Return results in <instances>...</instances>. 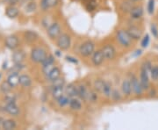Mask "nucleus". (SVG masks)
Here are the masks:
<instances>
[{"label": "nucleus", "instance_id": "f257e3e1", "mask_svg": "<svg viewBox=\"0 0 158 130\" xmlns=\"http://www.w3.org/2000/svg\"><path fill=\"white\" fill-rule=\"evenodd\" d=\"M116 38H117V40L119 42V44L125 47V48L130 47L131 43H132V40H133L129 34L127 33V31H125V30L118 31L117 34H116Z\"/></svg>", "mask_w": 158, "mask_h": 130}, {"label": "nucleus", "instance_id": "f03ea898", "mask_svg": "<svg viewBox=\"0 0 158 130\" xmlns=\"http://www.w3.org/2000/svg\"><path fill=\"white\" fill-rule=\"evenodd\" d=\"M47 57L46 51L41 48H34L31 52V59L36 63H41Z\"/></svg>", "mask_w": 158, "mask_h": 130}, {"label": "nucleus", "instance_id": "7ed1b4c3", "mask_svg": "<svg viewBox=\"0 0 158 130\" xmlns=\"http://www.w3.org/2000/svg\"><path fill=\"white\" fill-rule=\"evenodd\" d=\"M56 44L61 50H67L71 44V39L69 35L67 34H60V36L57 38Z\"/></svg>", "mask_w": 158, "mask_h": 130}, {"label": "nucleus", "instance_id": "20e7f679", "mask_svg": "<svg viewBox=\"0 0 158 130\" xmlns=\"http://www.w3.org/2000/svg\"><path fill=\"white\" fill-rule=\"evenodd\" d=\"M94 50H95V44L92 41L88 40V41H85V43H83L81 45L79 52H80L81 56H83V57H88L93 54Z\"/></svg>", "mask_w": 158, "mask_h": 130}, {"label": "nucleus", "instance_id": "39448f33", "mask_svg": "<svg viewBox=\"0 0 158 130\" xmlns=\"http://www.w3.org/2000/svg\"><path fill=\"white\" fill-rule=\"evenodd\" d=\"M149 78H150V75L148 72L147 69L143 66H141V72H140V82L144 90L149 89Z\"/></svg>", "mask_w": 158, "mask_h": 130}, {"label": "nucleus", "instance_id": "423d86ee", "mask_svg": "<svg viewBox=\"0 0 158 130\" xmlns=\"http://www.w3.org/2000/svg\"><path fill=\"white\" fill-rule=\"evenodd\" d=\"M61 32V27L58 23H52L48 26L47 30V34L51 39H57L60 36V34H62Z\"/></svg>", "mask_w": 158, "mask_h": 130}, {"label": "nucleus", "instance_id": "0eeeda50", "mask_svg": "<svg viewBox=\"0 0 158 130\" xmlns=\"http://www.w3.org/2000/svg\"><path fill=\"white\" fill-rule=\"evenodd\" d=\"M102 52L104 54L105 59L108 61L113 60L116 57V49L112 44H106L102 48Z\"/></svg>", "mask_w": 158, "mask_h": 130}, {"label": "nucleus", "instance_id": "6e6552de", "mask_svg": "<svg viewBox=\"0 0 158 130\" xmlns=\"http://www.w3.org/2000/svg\"><path fill=\"white\" fill-rule=\"evenodd\" d=\"M130 81H131L132 89H133V91L135 92V94L136 96H141L144 90H143V88L141 86L140 79H138L135 76H132Z\"/></svg>", "mask_w": 158, "mask_h": 130}, {"label": "nucleus", "instance_id": "1a4fd4ad", "mask_svg": "<svg viewBox=\"0 0 158 130\" xmlns=\"http://www.w3.org/2000/svg\"><path fill=\"white\" fill-rule=\"evenodd\" d=\"M105 60V57L102 50H97L93 52L92 57H91V62L95 66H99L101 65Z\"/></svg>", "mask_w": 158, "mask_h": 130}, {"label": "nucleus", "instance_id": "9d476101", "mask_svg": "<svg viewBox=\"0 0 158 130\" xmlns=\"http://www.w3.org/2000/svg\"><path fill=\"white\" fill-rule=\"evenodd\" d=\"M127 31V33L129 34V35L131 36V38H132L133 40H138L141 38L142 31H141V29L139 28L138 27H135V26L129 27Z\"/></svg>", "mask_w": 158, "mask_h": 130}, {"label": "nucleus", "instance_id": "9b49d317", "mask_svg": "<svg viewBox=\"0 0 158 130\" xmlns=\"http://www.w3.org/2000/svg\"><path fill=\"white\" fill-rule=\"evenodd\" d=\"M144 14V10H143V7L142 6H134L132 8V10L130 11V17L133 19H140L142 18Z\"/></svg>", "mask_w": 158, "mask_h": 130}, {"label": "nucleus", "instance_id": "f8f14e48", "mask_svg": "<svg viewBox=\"0 0 158 130\" xmlns=\"http://www.w3.org/2000/svg\"><path fill=\"white\" fill-rule=\"evenodd\" d=\"M5 110L7 113L13 116H17L19 113V108L18 107L15 102H11V103H6V107H5Z\"/></svg>", "mask_w": 158, "mask_h": 130}, {"label": "nucleus", "instance_id": "ddd939ff", "mask_svg": "<svg viewBox=\"0 0 158 130\" xmlns=\"http://www.w3.org/2000/svg\"><path fill=\"white\" fill-rule=\"evenodd\" d=\"M6 46L9 49H15L19 46V39L15 35H10L6 39Z\"/></svg>", "mask_w": 158, "mask_h": 130}, {"label": "nucleus", "instance_id": "4468645a", "mask_svg": "<svg viewBox=\"0 0 158 130\" xmlns=\"http://www.w3.org/2000/svg\"><path fill=\"white\" fill-rule=\"evenodd\" d=\"M121 90L125 96L128 97L131 95L133 89H132V85H131V81L128 79H125L121 85Z\"/></svg>", "mask_w": 158, "mask_h": 130}, {"label": "nucleus", "instance_id": "2eb2a0df", "mask_svg": "<svg viewBox=\"0 0 158 130\" xmlns=\"http://www.w3.org/2000/svg\"><path fill=\"white\" fill-rule=\"evenodd\" d=\"M77 91H78V97L80 99H82L85 101H88V97H89L90 90H87V88L85 85H78L77 86Z\"/></svg>", "mask_w": 158, "mask_h": 130}, {"label": "nucleus", "instance_id": "dca6fc26", "mask_svg": "<svg viewBox=\"0 0 158 130\" xmlns=\"http://www.w3.org/2000/svg\"><path fill=\"white\" fill-rule=\"evenodd\" d=\"M58 2H59V0H41V2H40V7H41L42 10L47 11L49 8L56 6Z\"/></svg>", "mask_w": 158, "mask_h": 130}, {"label": "nucleus", "instance_id": "f3484780", "mask_svg": "<svg viewBox=\"0 0 158 130\" xmlns=\"http://www.w3.org/2000/svg\"><path fill=\"white\" fill-rule=\"evenodd\" d=\"M65 93H66V95H68L69 98L78 97L77 87L75 85H73V84H69V85L65 88Z\"/></svg>", "mask_w": 158, "mask_h": 130}, {"label": "nucleus", "instance_id": "a211bd4d", "mask_svg": "<svg viewBox=\"0 0 158 130\" xmlns=\"http://www.w3.org/2000/svg\"><path fill=\"white\" fill-rule=\"evenodd\" d=\"M24 38H25V40H27V42H30V43H33L34 41H36V40H38V38H39V35L38 34L36 33V32H34V31H27V32H25V34H24Z\"/></svg>", "mask_w": 158, "mask_h": 130}, {"label": "nucleus", "instance_id": "6ab92c4d", "mask_svg": "<svg viewBox=\"0 0 158 130\" xmlns=\"http://www.w3.org/2000/svg\"><path fill=\"white\" fill-rule=\"evenodd\" d=\"M47 77V79H48L51 82H54L55 80L58 79L59 78H61V70L60 69L55 67L52 70L50 71V73L48 75L46 76Z\"/></svg>", "mask_w": 158, "mask_h": 130}, {"label": "nucleus", "instance_id": "aec40b11", "mask_svg": "<svg viewBox=\"0 0 158 130\" xmlns=\"http://www.w3.org/2000/svg\"><path fill=\"white\" fill-rule=\"evenodd\" d=\"M7 82L11 85L12 88L16 87L19 84V73H11L7 78Z\"/></svg>", "mask_w": 158, "mask_h": 130}, {"label": "nucleus", "instance_id": "412c9836", "mask_svg": "<svg viewBox=\"0 0 158 130\" xmlns=\"http://www.w3.org/2000/svg\"><path fill=\"white\" fill-rule=\"evenodd\" d=\"M64 92H65V90H64V86H56V87H54L53 88V90H52V97L57 100L59 99L62 95H64Z\"/></svg>", "mask_w": 158, "mask_h": 130}, {"label": "nucleus", "instance_id": "4be33fe9", "mask_svg": "<svg viewBox=\"0 0 158 130\" xmlns=\"http://www.w3.org/2000/svg\"><path fill=\"white\" fill-rule=\"evenodd\" d=\"M69 106L70 109L75 110V111H79L82 109V103L78 99H77L76 97L75 98H70V100L69 103Z\"/></svg>", "mask_w": 158, "mask_h": 130}, {"label": "nucleus", "instance_id": "5701e85b", "mask_svg": "<svg viewBox=\"0 0 158 130\" xmlns=\"http://www.w3.org/2000/svg\"><path fill=\"white\" fill-rule=\"evenodd\" d=\"M25 60V53L22 50L15 51L12 55V61L14 63H22Z\"/></svg>", "mask_w": 158, "mask_h": 130}, {"label": "nucleus", "instance_id": "b1692460", "mask_svg": "<svg viewBox=\"0 0 158 130\" xmlns=\"http://www.w3.org/2000/svg\"><path fill=\"white\" fill-rule=\"evenodd\" d=\"M6 14L10 19H15L19 15V10L14 6H10L6 8Z\"/></svg>", "mask_w": 158, "mask_h": 130}, {"label": "nucleus", "instance_id": "393cba45", "mask_svg": "<svg viewBox=\"0 0 158 130\" xmlns=\"http://www.w3.org/2000/svg\"><path fill=\"white\" fill-rule=\"evenodd\" d=\"M113 86L112 84L110 82L107 81H105V85H104V88H103V91H102V94L104 96H106V98H110L112 95V92H113Z\"/></svg>", "mask_w": 158, "mask_h": 130}, {"label": "nucleus", "instance_id": "a878e982", "mask_svg": "<svg viewBox=\"0 0 158 130\" xmlns=\"http://www.w3.org/2000/svg\"><path fill=\"white\" fill-rule=\"evenodd\" d=\"M19 85L23 87H29L32 85V79L27 75H20L19 76Z\"/></svg>", "mask_w": 158, "mask_h": 130}, {"label": "nucleus", "instance_id": "bb28decb", "mask_svg": "<svg viewBox=\"0 0 158 130\" xmlns=\"http://www.w3.org/2000/svg\"><path fill=\"white\" fill-rule=\"evenodd\" d=\"M16 126H17V124H16V121L15 120L9 119L4 120L3 125H2V128L6 130H12L16 128Z\"/></svg>", "mask_w": 158, "mask_h": 130}, {"label": "nucleus", "instance_id": "cd10ccee", "mask_svg": "<svg viewBox=\"0 0 158 130\" xmlns=\"http://www.w3.org/2000/svg\"><path fill=\"white\" fill-rule=\"evenodd\" d=\"M69 100H70V98H69L68 95H62L59 99H57L56 101L57 103H58V105H59V107H66L67 105H69Z\"/></svg>", "mask_w": 158, "mask_h": 130}, {"label": "nucleus", "instance_id": "c85d7f7f", "mask_svg": "<svg viewBox=\"0 0 158 130\" xmlns=\"http://www.w3.org/2000/svg\"><path fill=\"white\" fill-rule=\"evenodd\" d=\"M25 10L26 12H28V13H32L37 10V5L34 1H31L27 4H26V7H25Z\"/></svg>", "mask_w": 158, "mask_h": 130}, {"label": "nucleus", "instance_id": "c756f323", "mask_svg": "<svg viewBox=\"0 0 158 130\" xmlns=\"http://www.w3.org/2000/svg\"><path fill=\"white\" fill-rule=\"evenodd\" d=\"M104 85H105V81L102 79H97L94 82V89L96 91L102 93L103 91V88H104Z\"/></svg>", "mask_w": 158, "mask_h": 130}, {"label": "nucleus", "instance_id": "7c9ffc66", "mask_svg": "<svg viewBox=\"0 0 158 130\" xmlns=\"http://www.w3.org/2000/svg\"><path fill=\"white\" fill-rule=\"evenodd\" d=\"M0 89L1 90L4 92V93H9L11 90L12 89V87L11 86V85L7 82V81H5V82H3L1 85H0Z\"/></svg>", "mask_w": 158, "mask_h": 130}, {"label": "nucleus", "instance_id": "2f4dec72", "mask_svg": "<svg viewBox=\"0 0 158 130\" xmlns=\"http://www.w3.org/2000/svg\"><path fill=\"white\" fill-rule=\"evenodd\" d=\"M150 78L155 82L158 81V65H155L152 67L150 70Z\"/></svg>", "mask_w": 158, "mask_h": 130}, {"label": "nucleus", "instance_id": "473e14b6", "mask_svg": "<svg viewBox=\"0 0 158 130\" xmlns=\"http://www.w3.org/2000/svg\"><path fill=\"white\" fill-rule=\"evenodd\" d=\"M55 63V57H53L52 55H49V56H47L44 61L41 62L42 64V67H45V66H48V65H51V64H54Z\"/></svg>", "mask_w": 158, "mask_h": 130}, {"label": "nucleus", "instance_id": "72a5a7b5", "mask_svg": "<svg viewBox=\"0 0 158 130\" xmlns=\"http://www.w3.org/2000/svg\"><path fill=\"white\" fill-rule=\"evenodd\" d=\"M133 2H131V1H128V2H123L122 3V5H121V10L125 12H128L132 10V8L134 7L133 6Z\"/></svg>", "mask_w": 158, "mask_h": 130}, {"label": "nucleus", "instance_id": "f704fd0d", "mask_svg": "<svg viewBox=\"0 0 158 130\" xmlns=\"http://www.w3.org/2000/svg\"><path fill=\"white\" fill-rule=\"evenodd\" d=\"M23 69L21 63H14V66L10 69V73H19Z\"/></svg>", "mask_w": 158, "mask_h": 130}, {"label": "nucleus", "instance_id": "c9c22d12", "mask_svg": "<svg viewBox=\"0 0 158 130\" xmlns=\"http://www.w3.org/2000/svg\"><path fill=\"white\" fill-rule=\"evenodd\" d=\"M111 97H112L113 101H119L121 99V95H120L119 91L118 90H116V89H114L113 90Z\"/></svg>", "mask_w": 158, "mask_h": 130}, {"label": "nucleus", "instance_id": "e433bc0d", "mask_svg": "<svg viewBox=\"0 0 158 130\" xmlns=\"http://www.w3.org/2000/svg\"><path fill=\"white\" fill-rule=\"evenodd\" d=\"M155 10V0H149L148 3V12L152 14Z\"/></svg>", "mask_w": 158, "mask_h": 130}, {"label": "nucleus", "instance_id": "4c0bfd02", "mask_svg": "<svg viewBox=\"0 0 158 130\" xmlns=\"http://www.w3.org/2000/svg\"><path fill=\"white\" fill-rule=\"evenodd\" d=\"M65 85V80L63 78H59L58 79L55 80L53 82V87H56V86H64Z\"/></svg>", "mask_w": 158, "mask_h": 130}, {"label": "nucleus", "instance_id": "58836bf2", "mask_svg": "<svg viewBox=\"0 0 158 130\" xmlns=\"http://www.w3.org/2000/svg\"><path fill=\"white\" fill-rule=\"evenodd\" d=\"M149 40H150V38H149V35L148 34H146L143 39L141 40V47L142 48H147L148 44H149Z\"/></svg>", "mask_w": 158, "mask_h": 130}, {"label": "nucleus", "instance_id": "ea45409f", "mask_svg": "<svg viewBox=\"0 0 158 130\" xmlns=\"http://www.w3.org/2000/svg\"><path fill=\"white\" fill-rule=\"evenodd\" d=\"M97 99H98V95H97L96 92H94V91H90V90L89 97H88V101L95 102L97 101Z\"/></svg>", "mask_w": 158, "mask_h": 130}, {"label": "nucleus", "instance_id": "a19ab883", "mask_svg": "<svg viewBox=\"0 0 158 130\" xmlns=\"http://www.w3.org/2000/svg\"><path fill=\"white\" fill-rule=\"evenodd\" d=\"M55 67H56V66H54V64H51V65H48V66L43 67V73H44V75H45V76L48 75V74L50 73L51 70L55 68Z\"/></svg>", "mask_w": 158, "mask_h": 130}, {"label": "nucleus", "instance_id": "79ce46f5", "mask_svg": "<svg viewBox=\"0 0 158 130\" xmlns=\"http://www.w3.org/2000/svg\"><path fill=\"white\" fill-rule=\"evenodd\" d=\"M151 33H152L153 36H155L156 38H157L158 37V28H157V27L156 26V24H154V23H153L152 25H151Z\"/></svg>", "mask_w": 158, "mask_h": 130}, {"label": "nucleus", "instance_id": "37998d69", "mask_svg": "<svg viewBox=\"0 0 158 130\" xmlns=\"http://www.w3.org/2000/svg\"><path fill=\"white\" fill-rule=\"evenodd\" d=\"M16 98L13 94H7L6 96V103H11V102H15Z\"/></svg>", "mask_w": 158, "mask_h": 130}, {"label": "nucleus", "instance_id": "c03bdc74", "mask_svg": "<svg viewBox=\"0 0 158 130\" xmlns=\"http://www.w3.org/2000/svg\"><path fill=\"white\" fill-rule=\"evenodd\" d=\"M6 3L9 4L10 6H15L16 4H18L19 0H6Z\"/></svg>", "mask_w": 158, "mask_h": 130}, {"label": "nucleus", "instance_id": "a18cd8bd", "mask_svg": "<svg viewBox=\"0 0 158 130\" xmlns=\"http://www.w3.org/2000/svg\"><path fill=\"white\" fill-rule=\"evenodd\" d=\"M66 58H67V60H68V61H69V62H74V63H77V61L75 58H73V57H67Z\"/></svg>", "mask_w": 158, "mask_h": 130}, {"label": "nucleus", "instance_id": "49530a36", "mask_svg": "<svg viewBox=\"0 0 158 130\" xmlns=\"http://www.w3.org/2000/svg\"><path fill=\"white\" fill-rule=\"evenodd\" d=\"M149 94H150V97H155L156 94V90H151V92H149Z\"/></svg>", "mask_w": 158, "mask_h": 130}, {"label": "nucleus", "instance_id": "de8ad7c7", "mask_svg": "<svg viewBox=\"0 0 158 130\" xmlns=\"http://www.w3.org/2000/svg\"><path fill=\"white\" fill-rule=\"evenodd\" d=\"M31 1H34V0H22V3L23 4H27V3L31 2Z\"/></svg>", "mask_w": 158, "mask_h": 130}, {"label": "nucleus", "instance_id": "09e8293b", "mask_svg": "<svg viewBox=\"0 0 158 130\" xmlns=\"http://www.w3.org/2000/svg\"><path fill=\"white\" fill-rule=\"evenodd\" d=\"M4 120H3V118H0V127H1L2 125H3V122H4Z\"/></svg>", "mask_w": 158, "mask_h": 130}, {"label": "nucleus", "instance_id": "8fccbe9b", "mask_svg": "<svg viewBox=\"0 0 158 130\" xmlns=\"http://www.w3.org/2000/svg\"><path fill=\"white\" fill-rule=\"evenodd\" d=\"M131 2H133V3H135V2H140L141 0H130Z\"/></svg>", "mask_w": 158, "mask_h": 130}, {"label": "nucleus", "instance_id": "3c124183", "mask_svg": "<svg viewBox=\"0 0 158 130\" xmlns=\"http://www.w3.org/2000/svg\"><path fill=\"white\" fill-rule=\"evenodd\" d=\"M0 78H1V73H0Z\"/></svg>", "mask_w": 158, "mask_h": 130}]
</instances>
